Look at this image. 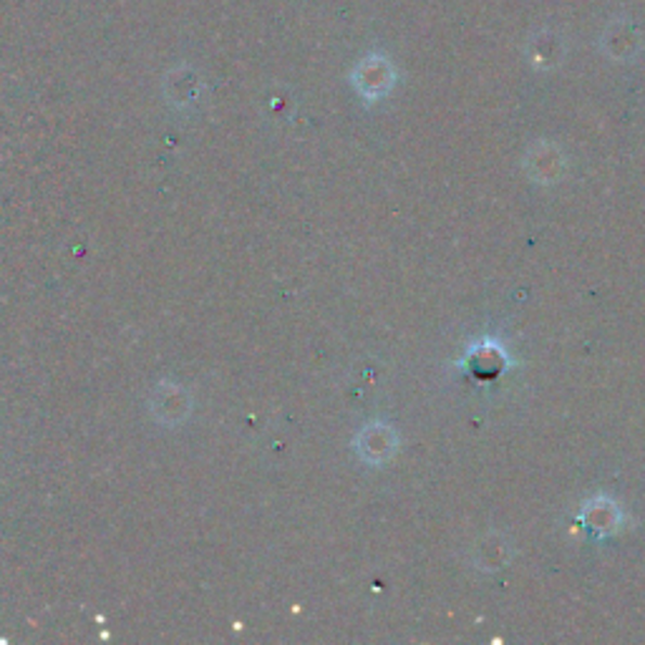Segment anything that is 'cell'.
Listing matches in <instances>:
<instances>
[{"mask_svg":"<svg viewBox=\"0 0 645 645\" xmlns=\"http://www.w3.org/2000/svg\"><path fill=\"white\" fill-rule=\"evenodd\" d=\"M388 81H391V68L386 66V61L371 56L363 61L356 72V87L361 89L363 96H378L388 89Z\"/></svg>","mask_w":645,"mask_h":645,"instance_id":"6da1fadb","label":"cell"}]
</instances>
